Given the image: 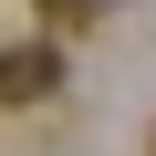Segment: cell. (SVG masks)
I'll return each mask as SVG.
<instances>
[{"label":"cell","instance_id":"cell-2","mask_svg":"<svg viewBox=\"0 0 156 156\" xmlns=\"http://www.w3.org/2000/svg\"><path fill=\"white\" fill-rule=\"evenodd\" d=\"M42 11H52L62 31H83V21H104V0H42Z\"/></svg>","mask_w":156,"mask_h":156},{"label":"cell","instance_id":"cell-1","mask_svg":"<svg viewBox=\"0 0 156 156\" xmlns=\"http://www.w3.org/2000/svg\"><path fill=\"white\" fill-rule=\"evenodd\" d=\"M62 94V52L52 42H11L0 52V104H52Z\"/></svg>","mask_w":156,"mask_h":156}]
</instances>
